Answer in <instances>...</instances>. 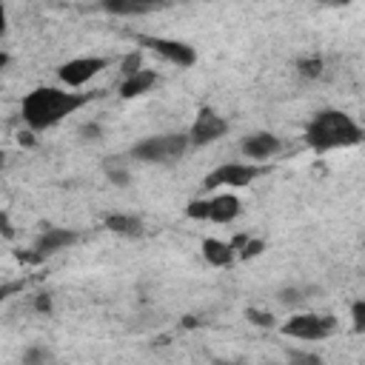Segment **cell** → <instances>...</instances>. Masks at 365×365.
I'll return each instance as SVG.
<instances>
[{"mask_svg": "<svg viewBox=\"0 0 365 365\" xmlns=\"http://www.w3.org/2000/svg\"><path fill=\"white\" fill-rule=\"evenodd\" d=\"M288 365H322V356L311 351H288Z\"/></svg>", "mask_w": 365, "mask_h": 365, "instance_id": "cell-20", "label": "cell"}, {"mask_svg": "<svg viewBox=\"0 0 365 365\" xmlns=\"http://www.w3.org/2000/svg\"><path fill=\"white\" fill-rule=\"evenodd\" d=\"M106 228L120 237H143V220L134 214H108Z\"/></svg>", "mask_w": 365, "mask_h": 365, "instance_id": "cell-14", "label": "cell"}, {"mask_svg": "<svg viewBox=\"0 0 365 365\" xmlns=\"http://www.w3.org/2000/svg\"><path fill=\"white\" fill-rule=\"evenodd\" d=\"M225 131H228V120L222 114H217L214 108H200L188 128V137H191V145H208L220 140Z\"/></svg>", "mask_w": 365, "mask_h": 365, "instance_id": "cell-9", "label": "cell"}, {"mask_svg": "<svg viewBox=\"0 0 365 365\" xmlns=\"http://www.w3.org/2000/svg\"><path fill=\"white\" fill-rule=\"evenodd\" d=\"M248 319L254 325H262V328H274V317L265 314V311H257V308H248Z\"/></svg>", "mask_w": 365, "mask_h": 365, "instance_id": "cell-22", "label": "cell"}, {"mask_svg": "<svg viewBox=\"0 0 365 365\" xmlns=\"http://www.w3.org/2000/svg\"><path fill=\"white\" fill-rule=\"evenodd\" d=\"M80 134H83L86 140H97V137H100V125H97V123H88V125L80 128Z\"/></svg>", "mask_w": 365, "mask_h": 365, "instance_id": "cell-24", "label": "cell"}, {"mask_svg": "<svg viewBox=\"0 0 365 365\" xmlns=\"http://www.w3.org/2000/svg\"><path fill=\"white\" fill-rule=\"evenodd\" d=\"M351 325L356 334H365V299H356L351 305Z\"/></svg>", "mask_w": 365, "mask_h": 365, "instance_id": "cell-21", "label": "cell"}, {"mask_svg": "<svg viewBox=\"0 0 365 365\" xmlns=\"http://www.w3.org/2000/svg\"><path fill=\"white\" fill-rule=\"evenodd\" d=\"M23 365H51V351L43 345H31L23 351Z\"/></svg>", "mask_w": 365, "mask_h": 365, "instance_id": "cell-17", "label": "cell"}, {"mask_svg": "<svg viewBox=\"0 0 365 365\" xmlns=\"http://www.w3.org/2000/svg\"><path fill=\"white\" fill-rule=\"evenodd\" d=\"M297 74H302V77H308V80H314V77H319L322 74V57H302V60H297Z\"/></svg>", "mask_w": 365, "mask_h": 365, "instance_id": "cell-18", "label": "cell"}, {"mask_svg": "<svg viewBox=\"0 0 365 365\" xmlns=\"http://www.w3.org/2000/svg\"><path fill=\"white\" fill-rule=\"evenodd\" d=\"M134 40H137L140 46H145L148 51L165 57V60L174 63V66L188 68V66L197 63V51H194V46H188V43H182V40H174V37H157V34H137Z\"/></svg>", "mask_w": 365, "mask_h": 365, "instance_id": "cell-7", "label": "cell"}, {"mask_svg": "<svg viewBox=\"0 0 365 365\" xmlns=\"http://www.w3.org/2000/svg\"><path fill=\"white\" fill-rule=\"evenodd\" d=\"M0 228H3V237H6V240H11V237H14V228H11V222H9V214H6V211L0 214Z\"/></svg>", "mask_w": 365, "mask_h": 365, "instance_id": "cell-25", "label": "cell"}, {"mask_svg": "<svg viewBox=\"0 0 365 365\" xmlns=\"http://www.w3.org/2000/svg\"><path fill=\"white\" fill-rule=\"evenodd\" d=\"M120 68H123V77H134L137 71H143V54H140V51L125 54L123 63H120Z\"/></svg>", "mask_w": 365, "mask_h": 365, "instance_id": "cell-19", "label": "cell"}, {"mask_svg": "<svg viewBox=\"0 0 365 365\" xmlns=\"http://www.w3.org/2000/svg\"><path fill=\"white\" fill-rule=\"evenodd\" d=\"M188 148H191L188 134H154V137L140 140L131 148V157L140 160V163H174Z\"/></svg>", "mask_w": 365, "mask_h": 365, "instance_id": "cell-3", "label": "cell"}, {"mask_svg": "<svg viewBox=\"0 0 365 365\" xmlns=\"http://www.w3.org/2000/svg\"><path fill=\"white\" fill-rule=\"evenodd\" d=\"M100 9L108 11V14H148L154 6L137 3V0H106Z\"/></svg>", "mask_w": 365, "mask_h": 365, "instance_id": "cell-15", "label": "cell"}, {"mask_svg": "<svg viewBox=\"0 0 365 365\" xmlns=\"http://www.w3.org/2000/svg\"><path fill=\"white\" fill-rule=\"evenodd\" d=\"M302 294H305V291H302V288H282V291H279V299H282V302H285V305H294V302H297V305H299V302H302V299H305V297H302Z\"/></svg>", "mask_w": 365, "mask_h": 365, "instance_id": "cell-23", "label": "cell"}, {"mask_svg": "<svg viewBox=\"0 0 365 365\" xmlns=\"http://www.w3.org/2000/svg\"><path fill=\"white\" fill-rule=\"evenodd\" d=\"M240 211L242 205H240V197L234 194H211L202 200H191L185 208V214L200 222H231L240 217Z\"/></svg>", "mask_w": 365, "mask_h": 365, "instance_id": "cell-5", "label": "cell"}, {"mask_svg": "<svg viewBox=\"0 0 365 365\" xmlns=\"http://www.w3.org/2000/svg\"><path fill=\"white\" fill-rule=\"evenodd\" d=\"M265 168L257 165V163H222L217 165L214 171L205 174L202 180V188L205 191H217V188H242V185H251L257 177H262Z\"/></svg>", "mask_w": 365, "mask_h": 365, "instance_id": "cell-6", "label": "cell"}, {"mask_svg": "<svg viewBox=\"0 0 365 365\" xmlns=\"http://www.w3.org/2000/svg\"><path fill=\"white\" fill-rule=\"evenodd\" d=\"M74 242H77V231H71V228H46L40 234V240L34 242V254H29L26 259L40 262V259H46V257H51V254L74 245Z\"/></svg>", "mask_w": 365, "mask_h": 365, "instance_id": "cell-10", "label": "cell"}, {"mask_svg": "<svg viewBox=\"0 0 365 365\" xmlns=\"http://www.w3.org/2000/svg\"><path fill=\"white\" fill-rule=\"evenodd\" d=\"M103 171H106V177H108L114 185H128V180H131L128 165H125L123 157H108V160L103 163Z\"/></svg>", "mask_w": 365, "mask_h": 365, "instance_id": "cell-16", "label": "cell"}, {"mask_svg": "<svg viewBox=\"0 0 365 365\" xmlns=\"http://www.w3.org/2000/svg\"><path fill=\"white\" fill-rule=\"evenodd\" d=\"M365 134H362L359 123L339 108H322L305 125V143L319 154L336 151V148H351Z\"/></svg>", "mask_w": 365, "mask_h": 365, "instance_id": "cell-2", "label": "cell"}, {"mask_svg": "<svg viewBox=\"0 0 365 365\" xmlns=\"http://www.w3.org/2000/svg\"><path fill=\"white\" fill-rule=\"evenodd\" d=\"M154 83H157V71L143 68V71H137L134 77H125V80L120 83V97H123V100L140 97V94L151 91V86H154Z\"/></svg>", "mask_w": 365, "mask_h": 365, "instance_id": "cell-13", "label": "cell"}, {"mask_svg": "<svg viewBox=\"0 0 365 365\" xmlns=\"http://www.w3.org/2000/svg\"><path fill=\"white\" fill-rule=\"evenodd\" d=\"M285 336L291 339H305V342H319V339H328L334 331H336V319L331 314H314V311H302V314H294L282 322L279 328Z\"/></svg>", "mask_w": 365, "mask_h": 365, "instance_id": "cell-4", "label": "cell"}, {"mask_svg": "<svg viewBox=\"0 0 365 365\" xmlns=\"http://www.w3.org/2000/svg\"><path fill=\"white\" fill-rule=\"evenodd\" d=\"M88 100H91V94H80V91H71V88L40 86V88H34L23 97L20 114H23V123L31 131H46V128L63 123L77 108H83Z\"/></svg>", "mask_w": 365, "mask_h": 365, "instance_id": "cell-1", "label": "cell"}, {"mask_svg": "<svg viewBox=\"0 0 365 365\" xmlns=\"http://www.w3.org/2000/svg\"><path fill=\"white\" fill-rule=\"evenodd\" d=\"M37 311H48L51 308V299H48V294H37Z\"/></svg>", "mask_w": 365, "mask_h": 365, "instance_id": "cell-26", "label": "cell"}, {"mask_svg": "<svg viewBox=\"0 0 365 365\" xmlns=\"http://www.w3.org/2000/svg\"><path fill=\"white\" fill-rule=\"evenodd\" d=\"M106 66H108L106 57H74V60H68V63H63V66L57 68V77H60V83H66L68 88H80V86H86L88 80H94Z\"/></svg>", "mask_w": 365, "mask_h": 365, "instance_id": "cell-8", "label": "cell"}, {"mask_svg": "<svg viewBox=\"0 0 365 365\" xmlns=\"http://www.w3.org/2000/svg\"><path fill=\"white\" fill-rule=\"evenodd\" d=\"M240 148H242V154H245L251 163H257V160H268V157L279 154L282 143H279V137L271 134V131H257V134H248Z\"/></svg>", "mask_w": 365, "mask_h": 365, "instance_id": "cell-11", "label": "cell"}, {"mask_svg": "<svg viewBox=\"0 0 365 365\" xmlns=\"http://www.w3.org/2000/svg\"><path fill=\"white\" fill-rule=\"evenodd\" d=\"M234 245L231 242H222V240H217V237H208V240H202V259L208 262V265H214V268H225V265H231L234 262Z\"/></svg>", "mask_w": 365, "mask_h": 365, "instance_id": "cell-12", "label": "cell"}]
</instances>
